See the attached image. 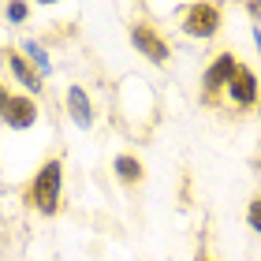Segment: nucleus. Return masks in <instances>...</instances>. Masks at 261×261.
Listing matches in <instances>:
<instances>
[{"label":"nucleus","mask_w":261,"mask_h":261,"mask_svg":"<svg viewBox=\"0 0 261 261\" xmlns=\"http://www.w3.org/2000/svg\"><path fill=\"white\" fill-rule=\"evenodd\" d=\"M56 198H60V164L49 161L34 179V201L41 213H56Z\"/></svg>","instance_id":"1"},{"label":"nucleus","mask_w":261,"mask_h":261,"mask_svg":"<svg viewBox=\"0 0 261 261\" xmlns=\"http://www.w3.org/2000/svg\"><path fill=\"white\" fill-rule=\"evenodd\" d=\"M217 22H220V11L213 4H194L187 11V19H183V30L194 34V38H209V34L217 30Z\"/></svg>","instance_id":"2"},{"label":"nucleus","mask_w":261,"mask_h":261,"mask_svg":"<svg viewBox=\"0 0 261 261\" xmlns=\"http://www.w3.org/2000/svg\"><path fill=\"white\" fill-rule=\"evenodd\" d=\"M34 116H38V109H34V101H27V97H11V101H8V109H4V120L15 127V130L30 127V123H34Z\"/></svg>","instance_id":"3"},{"label":"nucleus","mask_w":261,"mask_h":261,"mask_svg":"<svg viewBox=\"0 0 261 261\" xmlns=\"http://www.w3.org/2000/svg\"><path fill=\"white\" fill-rule=\"evenodd\" d=\"M130 38H135V45H138V49L149 56V60H157V64H161V60H168V45H164V41L157 38V34H153V30L138 27L135 34H130Z\"/></svg>","instance_id":"4"},{"label":"nucleus","mask_w":261,"mask_h":261,"mask_svg":"<svg viewBox=\"0 0 261 261\" xmlns=\"http://www.w3.org/2000/svg\"><path fill=\"white\" fill-rule=\"evenodd\" d=\"M235 56H217L213 60V67H209V75H205V90H217V86H224V82H231V75H235Z\"/></svg>","instance_id":"5"},{"label":"nucleus","mask_w":261,"mask_h":261,"mask_svg":"<svg viewBox=\"0 0 261 261\" xmlns=\"http://www.w3.org/2000/svg\"><path fill=\"white\" fill-rule=\"evenodd\" d=\"M228 90H231V97L239 101V105H246V101L254 97V90H257V79L250 75V71H243V67H239V71H235V75H231Z\"/></svg>","instance_id":"6"},{"label":"nucleus","mask_w":261,"mask_h":261,"mask_svg":"<svg viewBox=\"0 0 261 261\" xmlns=\"http://www.w3.org/2000/svg\"><path fill=\"white\" fill-rule=\"evenodd\" d=\"M67 109H71V116H75V123H79V127H90V123H93V112H90L86 90L71 86V93H67Z\"/></svg>","instance_id":"7"},{"label":"nucleus","mask_w":261,"mask_h":261,"mask_svg":"<svg viewBox=\"0 0 261 261\" xmlns=\"http://www.w3.org/2000/svg\"><path fill=\"white\" fill-rule=\"evenodd\" d=\"M11 71H15V75H19V82H22V86H27V90H41V79L34 75V71H30L27 64H22L19 56H11Z\"/></svg>","instance_id":"8"},{"label":"nucleus","mask_w":261,"mask_h":261,"mask_svg":"<svg viewBox=\"0 0 261 261\" xmlns=\"http://www.w3.org/2000/svg\"><path fill=\"white\" fill-rule=\"evenodd\" d=\"M116 172H120V179H138V175H142L138 161H130V157H120V161H116Z\"/></svg>","instance_id":"9"},{"label":"nucleus","mask_w":261,"mask_h":261,"mask_svg":"<svg viewBox=\"0 0 261 261\" xmlns=\"http://www.w3.org/2000/svg\"><path fill=\"white\" fill-rule=\"evenodd\" d=\"M27 56H30V60L38 64L41 71H49V53H45V49H41L38 41H27Z\"/></svg>","instance_id":"10"},{"label":"nucleus","mask_w":261,"mask_h":261,"mask_svg":"<svg viewBox=\"0 0 261 261\" xmlns=\"http://www.w3.org/2000/svg\"><path fill=\"white\" fill-rule=\"evenodd\" d=\"M8 19L11 22H22V19H27V8H22L19 0H11V4H8Z\"/></svg>","instance_id":"11"},{"label":"nucleus","mask_w":261,"mask_h":261,"mask_svg":"<svg viewBox=\"0 0 261 261\" xmlns=\"http://www.w3.org/2000/svg\"><path fill=\"white\" fill-rule=\"evenodd\" d=\"M250 228L261 231V201H254V205H250Z\"/></svg>","instance_id":"12"},{"label":"nucleus","mask_w":261,"mask_h":261,"mask_svg":"<svg viewBox=\"0 0 261 261\" xmlns=\"http://www.w3.org/2000/svg\"><path fill=\"white\" fill-rule=\"evenodd\" d=\"M8 101H11V97H8V93H4V86H0V112H4V109H8Z\"/></svg>","instance_id":"13"},{"label":"nucleus","mask_w":261,"mask_h":261,"mask_svg":"<svg viewBox=\"0 0 261 261\" xmlns=\"http://www.w3.org/2000/svg\"><path fill=\"white\" fill-rule=\"evenodd\" d=\"M41 4H56V0H41Z\"/></svg>","instance_id":"14"}]
</instances>
